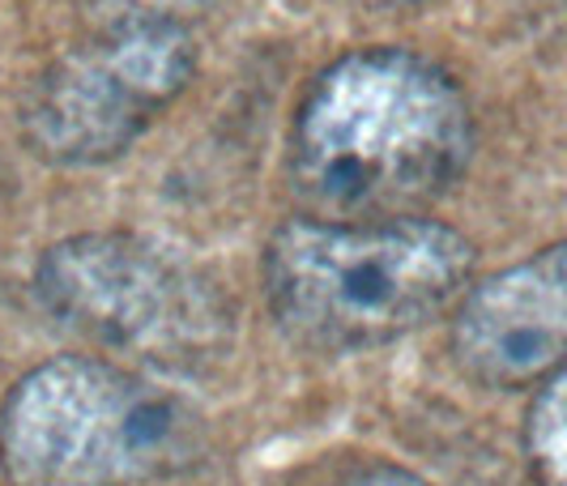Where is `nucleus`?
Listing matches in <instances>:
<instances>
[{
  "label": "nucleus",
  "instance_id": "nucleus-2",
  "mask_svg": "<svg viewBox=\"0 0 567 486\" xmlns=\"http://www.w3.org/2000/svg\"><path fill=\"white\" fill-rule=\"evenodd\" d=\"M474 244L426 218H290L265 244V299L286 333L324 354L398 342L456 303Z\"/></svg>",
  "mask_w": 567,
  "mask_h": 486
},
{
  "label": "nucleus",
  "instance_id": "nucleus-3",
  "mask_svg": "<svg viewBox=\"0 0 567 486\" xmlns=\"http://www.w3.org/2000/svg\"><path fill=\"white\" fill-rule=\"evenodd\" d=\"M197 444V414L175 393L90 354L34 368L0 410L13 486H133L184 469Z\"/></svg>",
  "mask_w": 567,
  "mask_h": 486
},
{
  "label": "nucleus",
  "instance_id": "nucleus-4",
  "mask_svg": "<svg viewBox=\"0 0 567 486\" xmlns=\"http://www.w3.org/2000/svg\"><path fill=\"white\" fill-rule=\"evenodd\" d=\"M39 294L69 329L158 372H200L235 333L223 290L133 235H78L48 248Z\"/></svg>",
  "mask_w": 567,
  "mask_h": 486
},
{
  "label": "nucleus",
  "instance_id": "nucleus-9",
  "mask_svg": "<svg viewBox=\"0 0 567 486\" xmlns=\"http://www.w3.org/2000/svg\"><path fill=\"white\" fill-rule=\"evenodd\" d=\"M368 4H410V0H368Z\"/></svg>",
  "mask_w": 567,
  "mask_h": 486
},
{
  "label": "nucleus",
  "instance_id": "nucleus-7",
  "mask_svg": "<svg viewBox=\"0 0 567 486\" xmlns=\"http://www.w3.org/2000/svg\"><path fill=\"white\" fill-rule=\"evenodd\" d=\"M525 448L542 486H567V368L550 375L529 405Z\"/></svg>",
  "mask_w": 567,
  "mask_h": 486
},
{
  "label": "nucleus",
  "instance_id": "nucleus-5",
  "mask_svg": "<svg viewBox=\"0 0 567 486\" xmlns=\"http://www.w3.org/2000/svg\"><path fill=\"white\" fill-rule=\"evenodd\" d=\"M197 69L175 22H137L60 56L27 94V145L56 167H94L124 154L179 99Z\"/></svg>",
  "mask_w": 567,
  "mask_h": 486
},
{
  "label": "nucleus",
  "instance_id": "nucleus-6",
  "mask_svg": "<svg viewBox=\"0 0 567 486\" xmlns=\"http://www.w3.org/2000/svg\"><path fill=\"white\" fill-rule=\"evenodd\" d=\"M456 368L486 389L546 384L567 368V239L465 290L453 320Z\"/></svg>",
  "mask_w": 567,
  "mask_h": 486
},
{
  "label": "nucleus",
  "instance_id": "nucleus-1",
  "mask_svg": "<svg viewBox=\"0 0 567 486\" xmlns=\"http://www.w3.org/2000/svg\"><path fill=\"white\" fill-rule=\"evenodd\" d=\"M474 154L456 82L410 48L333 60L290 128V193L316 223H401L444 197Z\"/></svg>",
  "mask_w": 567,
  "mask_h": 486
},
{
  "label": "nucleus",
  "instance_id": "nucleus-8",
  "mask_svg": "<svg viewBox=\"0 0 567 486\" xmlns=\"http://www.w3.org/2000/svg\"><path fill=\"white\" fill-rule=\"evenodd\" d=\"M346 486H426V483L419 474H410V469H398V465H375V469L354 474Z\"/></svg>",
  "mask_w": 567,
  "mask_h": 486
}]
</instances>
